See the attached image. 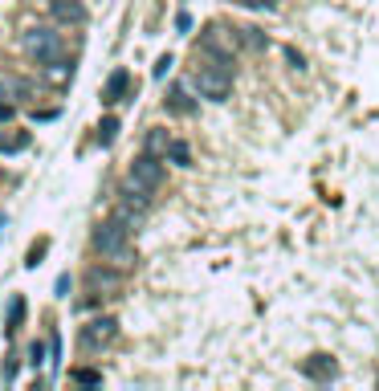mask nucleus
<instances>
[{
    "label": "nucleus",
    "mask_w": 379,
    "mask_h": 391,
    "mask_svg": "<svg viewBox=\"0 0 379 391\" xmlns=\"http://www.w3.org/2000/svg\"><path fill=\"white\" fill-rule=\"evenodd\" d=\"M131 225H122L119 216H115V220H106V225H98L94 229V253L102 257V261H106V265H115V269H131V265H135V245H131Z\"/></svg>",
    "instance_id": "f257e3e1"
},
{
    "label": "nucleus",
    "mask_w": 379,
    "mask_h": 391,
    "mask_svg": "<svg viewBox=\"0 0 379 391\" xmlns=\"http://www.w3.org/2000/svg\"><path fill=\"white\" fill-rule=\"evenodd\" d=\"M233 57H216L208 66H196V90L200 98H213V102H224L233 94Z\"/></svg>",
    "instance_id": "f03ea898"
},
{
    "label": "nucleus",
    "mask_w": 379,
    "mask_h": 391,
    "mask_svg": "<svg viewBox=\"0 0 379 391\" xmlns=\"http://www.w3.org/2000/svg\"><path fill=\"white\" fill-rule=\"evenodd\" d=\"M24 53L37 57L41 66H53V62L62 57V37H57L53 29H29V33H24Z\"/></svg>",
    "instance_id": "7ed1b4c3"
},
{
    "label": "nucleus",
    "mask_w": 379,
    "mask_h": 391,
    "mask_svg": "<svg viewBox=\"0 0 379 391\" xmlns=\"http://www.w3.org/2000/svg\"><path fill=\"white\" fill-rule=\"evenodd\" d=\"M200 45L208 49V53H216V57H233L241 45V37H237V29H229V24H208L204 29V37H200Z\"/></svg>",
    "instance_id": "20e7f679"
},
{
    "label": "nucleus",
    "mask_w": 379,
    "mask_h": 391,
    "mask_svg": "<svg viewBox=\"0 0 379 391\" xmlns=\"http://www.w3.org/2000/svg\"><path fill=\"white\" fill-rule=\"evenodd\" d=\"M115 334H119L115 318H94V322L82 326V350H102V346L115 343Z\"/></svg>",
    "instance_id": "39448f33"
},
{
    "label": "nucleus",
    "mask_w": 379,
    "mask_h": 391,
    "mask_svg": "<svg viewBox=\"0 0 379 391\" xmlns=\"http://www.w3.org/2000/svg\"><path fill=\"white\" fill-rule=\"evenodd\" d=\"M151 192H155V187L143 184L135 171H127V176H122V184H119V200H122V204L143 208V212H147V204H151Z\"/></svg>",
    "instance_id": "423d86ee"
},
{
    "label": "nucleus",
    "mask_w": 379,
    "mask_h": 391,
    "mask_svg": "<svg viewBox=\"0 0 379 391\" xmlns=\"http://www.w3.org/2000/svg\"><path fill=\"white\" fill-rule=\"evenodd\" d=\"M86 285L94 290V298H115V294H119V285H122V277H119V269L94 265V269L86 273Z\"/></svg>",
    "instance_id": "0eeeda50"
},
{
    "label": "nucleus",
    "mask_w": 379,
    "mask_h": 391,
    "mask_svg": "<svg viewBox=\"0 0 379 391\" xmlns=\"http://www.w3.org/2000/svg\"><path fill=\"white\" fill-rule=\"evenodd\" d=\"M302 375L314 379V383H334L338 379V363H334L331 355H310L306 363H302Z\"/></svg>",
    "instance_id": "6e6552de"
},
{
    "label": "nucleus",
    "mask_w": 379,
    "mask_h": 391,
    "mask_svg": "<svg viewBox=\"0 0 379 391\" xmlns=\"http://www.w3.org/2000/svg\"><path fill=\"white\" fill-rule=\"evenodd\" d=\"M131 171L139 176L143 184H151V187H159V180H164V159L155 155V151H143L139 159L131 163Z\"/></svg>",
    "instance_id": "1a4fd4ad"
},
{
    "label": "nucleus",
    "mask_w": 379,
    "mask_h": 391,
    "mask_svg": "<svg viewBox=\"0 0 379 391\" xmlns=\"http://www.w3.org/2000/svg\"><path fill=\"white\" fill-rule=\"evenodd\" d=\"M49 13H53V21H62V24H82L86 21V4H82V0H53Z\"/></svg>",
    "instance_id": "9d476101"
},
{
    "label": "nucleus",
    "mask_w": 379,
    "mask_h": 391,
    "mask_svg": "<svg viewBox=\"0 0 379 391\" xmlns=\"http://www.w3.org/2000/svg\"><path fill=\"white\" fill-rule=\"evenodd\" d=\"M167 111H171V115L192 118V115H196V98H192L184 86H171V90H167Z\"/></svg>",
    "instance_id": "9b49d317"
},
{
    "label": "nucleus",
    "mask_w": 379,
    "mask_h": 391,
    "mask_svg": "<svg viewBox=\"0 0 379 391\" xmlns=\"http://www.w3.org/2000/svg\"><path fill=\"white\" fill-rule=\"evenodd\" d=\"M127 90H131V73L119 69V73H110V82H106V90H102V102H106V106H115Z\"/></svg>",
    "instance_id": "f8f14e48"
},
{
    "label": "nucleus",
    "mask_w": 379,
    "mask_h": 391,
    "mask_svg": "<svg viewBox=\"0 0 379 391\" xmlns=\"http://www.w3.org/2000/svg\"><path fill=\"white\" fill-rule=\"evenodd\" d=\"M21 147H29V131H4L0 135V151H21Z\"/></svg>",
    "instance_id": "ddd939ff"
},
{
    "label": "nucleus",
    "mask_w": 379,
    "mask_h": 391,
    "mask_svg": "<svg viewBox=\"0 0 379 391\" xmlns=\"http://www.w3.org/2000/svg\"><path fill=\"white\" fill-rule=\"evenodd\" d=\"M21 318H24V298H13V301H8V318H4V330H8V334H17Z\"/></svg>",
    "instance_id": "4468645a"
},
{
    "label": "nucleus",
    "mask_w": 379,
    "mask_h": 391,
    "mask_svg": "<svg viewBox=\"0 0 379 391\" xmlns=\"http://www.w3.org/2000/svg\"><path fill=\"white\" fill-rule=\"evenodd\" d=\"M167 159H171V163H180V167H188V163H192V151H188V143H180V138H171V143H167Z\"/></svg>",
    "instance_id": "2eb2a0df"
},
{
    "label": "nucleus",
    "mask_w": 379,
    "mask_h": 391,
    "mask_svg": "<svg viewBox=\"0 0 379 391\" xmlns=\"http://www.w3.org/2000/svg\"><path fill=\"white\" fill-rule=\"evenodd\" d=\"M24 90H29L24 82H13V78H4V82H0V102H13V106H17V98H21Z\"/></svg>",
    "instance_id": "dca6fc26"
},
{
    "label": "nucleus",
    "mask_w": 379,
    "mask_h": 391,
    "mask_svg": "<svg viewBox=\"0 0 379 391\" xmlns=\"http://www.w3.org/2000/svg\"><path fill=\"white\" fill-rule=\"evenodd\" d=\"M241 45H249L253 53H261V49H265V33H261V29H241Z\"/></svg>",
    "instance_id": "f3484780"
},
{
    "label": "nucleus",
    "mask_w": 379,
    "mask_h": 391,
    "mask_svg": "<svg viewBox=\"0 0 379 391\" xmlns=\"http://www.w3.org/2000/svg\"><path fill=\"white\" fill-rule=\"evenodd\" d=\"M167 143H171V138H167L164 131H151V135H147V151H155V155H159V151H167Z\"/></svg>",
    "instance_id": "a211bd4d"
},
{
    "label": "nucleus",
    "mask_w": 379,
    "mask_h": 391,
    "mask_svg": "<svg viewBox=\"0 0 379 391\" xmlns=\"http://www.w3.org/2000/svg\"><path fill=\"white\" fill-rule=\"evenodd\" d=\"M115 131H119V118H115V115L102 118V127H98V138H102V143H110V138H115Z\"/></svg>",
    "instance_id": "6ab92c4d"
},
{
    "label": "nucleus",
    "mask_w": 379,
    "mask_h": 391,
    "mask_svg": "<svg viewBox=\"0 0 379 391\" xmlns=\"http://www.w3.org/2000/svg\"><path fill=\"white\" fill-rule=\"evenodd\" d=\"M70 379H73V383H102V375H98V371H90V367H78Z\"/></svg>",
    "instance_id": "aec40b11"
},
{
    "label": "nucleus",
    "mask_w": 379,
    "mask_h": 391,
    "mask_svg": "<svg viewBox=\"0 0 379 391\" xmlns=\"http://www.w3.org/2000/svg\"><path fill=\"white\" fill-rule=\"evenodd\" d=\"M29 363H33V367H41V363H45V346H41V343L29 346Z\"/></svg>",
    "instance_id": "412c9836"
},
{
    "label": "nucleus",
    "mask_w": 379,
    "mask_h": 391,
    "mask_svg": "<svg viewBox=\"0 0 379 391\" xmlns=\"http://www.w3.org/2000/svg\"><path fill=\"white\" fill-rule=\"evenodd\" d=\"M41 253H45V241H37V245L29 249V261H24V265H41Z\"/></svg>",
    "instance_id": "4be33fe9"
},
{
    "label": "nucleus",
    "mask_w": 379,
    "mask_h": 391,
    "mask_svg": "<svg viewBox=\"0 0 379 391\" xmlns=\"http://www.w3.org/2000/svg\"><path fill=\"white\" fill-rule=\"evenodd\" d=\"M241 4H249V8H273L278 0H241Z\"/></svg>",
    "instance_id": "5701e85b"
},
{
    "label": "nucleus",
    "mask_w": 379,
    "mask_h": 391,
    "mask_svg": "<svg viewBox=\"0 0 379 391\" xmlns=\"http://www.w3.org/2000/svg\"><path fill=\"white\" fill-rule=\"evenodd\" d=\"M13 111H17L13 102H0V122H8V118H13Z\"/></svg>",
    "instance_id": "b1692460"
},
{
    "label": "nucleus",
    "mask_w": 379,
    "mask_h": 391,
    "mask_svg": "<svg viewBox=\"0 0 379 391\" xmlns=\"http://www.w3.org/2000/svg\"><path fill=\"white\" fill-rule=\"evenodd\" d=\"M167 69H171V57H159V66H155V78H164Z\"/></svg>",
    "instance_id": "393cba45"
}]
</instances>
